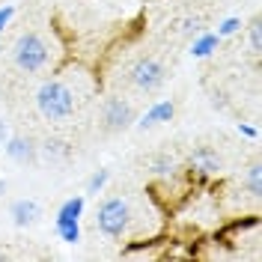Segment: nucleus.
I'll return each mask as SVG.
<instances>
[{
	"instance_id": "1",
	"label": "nucleus",
	"mask_w": 262,
	"mask_h": 262,
	"mask_svg": "<svg viewBox=\"0 0 262 262\" xmlns=\"http://www.w3.org/2000/svg\"><path fill=\"white\" fill-rule=\"evenodd\" d=\"M36 111L48 122H66L78 111V93L63 78H48L36 90Z\"/></svg>"
},
{
	"instance_id": "2",
	"label": "nucleus",
	"mask_w": 262,
	"mask_h": 262,
	"mask_svg": "<svg viewBox=\"0 0 262 262\" xmlns=\"http://www.w3.org/2000/svg\"><path fill=\"white\" fill-rule=\"evenodd\" d=\"M131 221H134V209H131V203L125 196H107V200H101V206H98V212H96V229L104 238H111V242H119V238L128 235Z\"/></svg>"
},
{
	"instance_id": "3",
	"label": "nucleus",
	"mask_w": 262,
	"mask_h": 262,
	"mask_svg": "<svg viewBox=\"0 0 262 262\" xmlns=\"http://www.w3.org/2000/svg\"><path fill=\"white\" fill-rule=\"evenodd\" d=\"M12 63H15V69L24 72V75H39V72L51 63L48 39L36 30L21 33L15 39V45H12Z\"/></svg>"
},
{
	"instance_id": "4",
	"label": "nucleus",
	"mask_w": 262,
	"mask_h": 262,
	"mask_svg": "<svg viewBox=\"0 0 262 262\" xmlns=\"http://www.w3.org/2000/svg\"><path fill=\"white\" fill-rule=\"evenodd\" d=\"M164 81H167V69H164V63L155 60V57H137V60L128 66V83L137 93H143V96L158 93L164 86Z\"/></svg>"
},
{
	"instance_id": "5",
	"label": "nucleus",
	"mask_w": 262,
	"mask_h": 262,
	"mask_svg": "<svg viewBox=\"0 0 262 262\" xmlns=\"http://www.w3.org/2000/svg\"><path fill=\"white\" fill-rule=\"evenodd\" d=\"M134 122V107H131L128 98L111 96L101 101V128L116 134V131H125Z\"/></svg>"
},
{
	"instance_id": "6",
	"label": "nucleus",
	"mask_w": 262,
	"mask_h": 262,
	"mask_svg": "<svg viewBox=\"0 0 262 262\" xmlns=\"http://www.w3.org/2000/svg\"><path fill=\"white\" fill-rule=\"evenodd\" d=\"M3 152H6L9 161L21 164V167L39 161V143L33 140L30 134H9V140L3 143Z\"/></svg>"
},
{
	"instance_id": "7",
	"label": "nucleus",
	"mask_w": 262,
	"mask_h": 262,
	"mask_svg": "<svg viewBox=\"0 0 262 262\" xmlns=\"http://www.w3.org/2000/svg\"><path fill=\"white\" fill-rule=\"evenodd\" d=\"M188 167L194 170L196 176L209 179V176H217L224 170V158L217 155V149L212 146H194L191 155H188Z\"/></svg>"
},
{
	"instance_id": "8",
	"label": "nucleus",
	"mask_w": 262,
	"mask_h": 262,
	"mask_svg": "<svg viewBox=\"0 0 262 262\" xmlns=\"http://www.w3.org/2000/svg\"><path fill=\"white\" fill-rule=\"evenodd\" d=\"M9 217H12V224L21 229L33 227V224H39V217H42V206L36 203V200H15L12 206H9Z\"/></svg>"
},
{
	"instance_id": "9",
	"label": "nucleus",
	"mask_w": 262,
	"mask_h": 262,
	"mask_svg": "<svg viewBox=\"0 0 262 262\" xmlns=\"http://www.w3.org/2000/svg\"><path fill=\"white\" fill-rule=\"evenodd\" d=\"M176 116V104H173V98H161V101H155L152 107H149L146 114L140 116V122H137V128H155V125H164V122H170Z\"/></svg>"
},
{
	"instance_id": "10",
	"label": "nucleus",
	"mask_w": 262,
	"mask_h": 262,
	"mask_svg": "<svg viewBox=\"0 0 262 262\" xmlns=\"http://www.w3.org/2000/svg\"><path fill=\"white\" fill-rule=\"evenodd\" d=\"M39 155H42L45 161H51V164H63L66 158L72 155V149H69V143L60 140V137H48V140L39 143Z\"/></svg>"
},
{
	"instance_id": "11",
	"label": "nucleus",
	"mask_w": 262,
	"mask_h": 262,
	"mask_svg": "<svg viewBox=\"0 0 262 262\" xmlns=\"http://www.w3.org/2000/svg\"><path fill=\"white\" fill-rule=\"evenodd\" d=\"M217 45H221V36L217 33H196L194 42H191V57H196V60H206V57H212L214 51H217Z\"/></svg>"
},
{
	"instance_id": "12",
	"label": "nucleus",
	"mask_w": 262,
	"mask_h": 262,
	"mask_svg": "<svg viewBox=\"0 0 262 262\" xmlns=\"http://www.w3.org/2000/svg\"><path fill=\"white\" fill-rule=\"evenodd\" d=\"M54 229H57V235H60L63 245H78V242H81V221L57 217V221H54Z\"/></svg>"
},
{
	"instance_id": "13",
	"label": "nucleus",
	"mask_w": 262,
	"mask_h": 262,
	"mask_svg": "<svg viewBox=\"0 0 262 262\" xmlns=\"http://www.w3.org/2000/svg\"><path fill=\"white\" fill-rule=\"evenodd\" d=\"M149 170H152V176H158V179H170V176L176 173V158L167 155V152H158V155L149 158Z\"/></svg>"
},
{
	"instance_id": "14",
	"label": "nucleus",
	"mask_w": 262,
	"mask_h": 262,
	"mask_svg": "<svg viewBox=\"0 0 262 262\" xmlns=\"http://www.w3.org/2000/svg\"><path fill=\"white\" fill-rule=\"evenodd\" d=\"M83 209H86V196L75 194V196H69V200H63V203H60L57 217H72V221H81Z\"/></svg>"
},
{
	"instance_id": "15",
	"label": "nucleus",
	"mask_w": 262,
	"mask_h": 262,
	"mask_svg": "<svg viewBox=\"0 0 262 262\" xmlns=\"http://www.w3.org/2000/svg\"><path fill=\"white\" fill-rule=\"evenodd\" d=\"M245 188H247V194L253 196V200H259V196H262V164L259 161H253L250 167H247Z\"/></svg>"
},
{
	"instance_id": "16",
	"label": "nucleus",
	"mask_w": 262,
	"mask_h": 262,
	"mask_svg": "<svg viewBox=\"0 0 262 262\" xmlns=\"http://www.w3.org/2000/svg\"><path fill=\"white\" fill-rule=\"evenodd\" d=\"M107 182H111V170H104V167H101V170H96V173L86 179V188H83V194L98 196L101 191H104V185H107Z\"/></svg>"
},
{
	"instance_id": "17",
	"label": "nucleus",
	"mask_w": 262,
	"mask_h": 262,
	"mask_svg": "<svg viewBox=\"0 0 262 262\" xmlns=\"http://www.w3.org/2000/svg\"><path fill=\"white\" fill-rule=\"evenodd\" d=\"M247 39H250V51H253V57H259V54H262V27H259V18H253V21H250V27H247Z\"/></svg>"
},
{
	"instance_id": "18",
	"label": "nucleus",
	"mask_w": 262,
	"mask_h": 262,
	"mask_svg": "<svg viewBox=\"0 0 262 262\" xmlns=\"http://www.w3.org/2000/svg\"><path fill=\"white\" fill-rule=\"evenodd\" d=\"M242 30V18H235V15H229V18H224L221 24H217V36L224 39V36H232V33H238Z\"/></svg>"
},
{
	"instance_id": "19",
	"label": "nucleus",
	"mask_w": 262,
	"mask_h": 262,
	"mask_svg": "<svg viewBox=\"0 0 262 262\" xmlns=\"http://www.w3.org/2000/svg\"><path fill=\"white\" fill-rule=\"evenodd\" d=\"M203 30H206V27H203V21H200V18H185V21L179 24L182 36H196V33H203Z\"/></svg>"
},
{
	"instance_id": "20",
	"label": "nucleus",
	"mask_w": 262,
	"mask_h": 262,
	"mask_svg": "<svg viewBox=\"0 0 262 262\" xmlns=\"http://www.w3.org/2000/svg\"><path fill=\"white\" fill-rule=\"evenodd\" d=\"M15 18V6L12 3H6V6H0V36L6 33V27H9V21Z\"/></svg>"
},
{
	"instance_id": "21",
	"label": "nucleus",
	"mask_w": 262,
	"mask_h": 262,
	"mask_svg": "<svg viewBox=\"0 0 262 262\" xmlns=\"http://www.w3.org/2000/svg\"><path fill=\"white\" fill-rule=\"evenodd\" d=\"M238 134H245V137H250V140L259 137V131L253 128V125H247V122H238Z\"/></svg>"
},
{
	"instance_id": "22",
	"label": "nucleus",
	"mask_w": 262,
	"mask_h": 262,
	"mask_svg": "<svg viewBox=\"0 0 262 262\" xmlns=\"http://www.w3.org/2000/svg\"><path fill=\"white\" fill-rule=\"evenodd\" d=\"M9 134H12V131H9V122H6V119H0V149H3L6 140H9Z\"/></svg>"
},
{
	"instance_id": "23",
	"label": "nucleus",
	"mask_w": 262,
	"mask_h": 262,
	"mask_svg": "<svg viewBox=\"0 0 262 262\" xmlns=\"http://www.w3.org/2000/svg\"><path fill=\"white\" fill-rule=\"evenodd\" d=\"M6 256H9V253H6V250H3V247H0V262L6 259Z\"/></svg>"
}]
</instances>
